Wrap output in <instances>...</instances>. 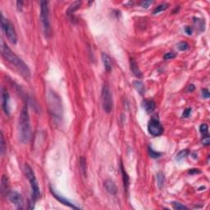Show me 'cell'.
Returning <instances> with one entry per match:
<instances>
[{"label":"cell","mask_w":210,"mask_h":210,"mask_svg":"<svg viewBox=\"0 0 210 210\" xmlns=\"http://www.w3.org/2000/svg\"><path fill=\"white\" fill-rule=\"evenodd\" d=\"M200 133L202 134L203 136H205V135H208V126L207 124H205V123H204V124H202V125L200 126Z\"/></svg>","instance_id":"obj_27"},{"label":"cell","mask_w":210,"mask_h":210,"mask_svg":"<svg viewBox=\"0 0 210 210\" xmlns=\"http://www.w3.org/2000/svg\"><path fill=\"white\" fill-rule=\"evenodd\" d=\"M121 170H122V175H123V183H124V187H125V190L128 189V186H129V176L126 173L125 168H123V163H121Z\"/></svg>","instance_id":"obj_18"},{"label":"cell","mask_w":210,"mask_h":210,"mask_svg":"<svg viewBox=\"0 0 210 210\" xmlns=\"http://www.w3.org/2000/svg\"><path fill=\"white\" fill-rule=\"evenodd\" d=\"M1 53L3 59L13 66L26 80H29L30 78V70L28 66L7 45L3 39L1 40Z\"/></svg>","instance_id":"obj_1"},{"label":"cell","mask_w":210,"mask_h":210,"mask_svg":"<svg viewBox=\"0 0 210 210\" xmlns=\"http://www.w3.org/2000/svg\"><path fill=\"white\" fill-rule=\"evenodd\" d=\"M187 154H188V150H187V149L181 150V151H180L178 154H176V159L177 160V161H181V160H182L183 158H185L187 156Z\"/></svg>","instance_id":"obj_24"},{"label":"cell","mask_w":210,"mask_h":210,"mask_svg":"<svg viewBox=\"0 0 210 210\" xmlns=\"http://www.w3.org/2000/svg\"><path fill=\"white\" fill-rule=\"evenodd\" d=\"M1 191L3 195H8L10 193L9 190V182H8V176H3L1 180Z\"/></svg>","instance_id":"obj_15"},{"label":"cell","mask_w":210,"mask_h":210,"mask_svg":"<svg viewBox=\"0 0 210 210\" xmlns=\"http://www.w3.org/2000/svg\"><path fill=\"white\" fill-rule=\"evenodd\" d=\"M194 85H189V87H188V91L189 92H192V91H194Z\"/></svg>","instance_id":"obj_36"},{"label":"cell","mask_w":210,"mask_h":210,"mask_svg":"<svg viewBox=\"0 0 210 210\" xmlns=\"http://www.w3.org/2000/svg\"><path fill=\"white\" fill-rule=\"evenodd\" d=\"M10 98H9V94L8 91L2 88V108H3V112H5L6 115L10 114Z\"/></svg>","instance_id":"obj_10"},{"label":"cell","mask_w":210,"mask_h":210,"mask_svg":"<svg viewBox=\"0 0 210 210\" xmlns=\"http://www.w3.org/2000/svg\"><path fill=\"white\" fill-rule=\"evenodd\" d=\"M201 142H202V144H204V145H206V146L209 145L210 136H208V135H205V136H203V138H202V141H201Z\"/></svg>","instance_id":"obj_28"},{"label":"cell","mask_w":210,"mask_h":210,"mask_svg":"<svg viewBox=\"0 0 210 210\" xmlns=\"http://www.w3.org/2000/svg\"><path fill=\"white\" fill-rule=\"evenodd\" d=\"M150 4H152L151 1H143V2L141 3V7H142V8H148Z\"/></svg>","instance_id":"obj_33"},{"label":"cell","mask_w":210,"mask_h":210,"mask_svg":"<svg viewBox=\"0 0 210 210\" xmlns=\"http://www.w3.org/2000/svg\"><path fill=\"white\" fill-rule=\"evenodd\" d=\"M81 3H81L80 1H76V2H73V3L69 6V8H68V10H67V15H68V16L72 15V14L74 13L76 11L78 10V9L80 8Z\"/></svg>","instance_id":"obj_17"},{"label":"cell","mask_w":210,"mask_h":210,"mask_svg":"<svg viewBox=\"0 0 210 210\" xmlns=\"http://www.w3.org/2000/svg\"><path fill=\"white\" fill-rule=\"evenodd\" d=\"M149 156H150L152 158H159L160 156L162 155L161 153L156 152L155 150H154V149H152L151 147H149Z\"/></svg>","instance_id":"obj_25"},{"label":"cell","mask_w":210,"mask_h":210,"mask_svg":"<svg viewBox=\"0 0 210 210\" xmlns=\"http://www.w3.org/2000/svg\"><path fill=\"white\" fill-rule=\"evenodd\" d=\"M191 113V109L190 108H188V109H185V111L182 113V117H188Z\"/></svg>","instance_id":"obj_31"},{"label":"cell","mask_w":210,"mask_h":210,"mask_svg":"<svg viewBox=\"0 0 210 210\" xmlns=\"http://www.w3.org/2000/svg\"><path fill=\"white\" fill-rule=\"evenodd\" d=\"M25 174L26 176L30 182V189H31V200L32 204H34L37 201L40 197V190L39 183H38L37 179L35 175V173L33 172L32 168L30 167V165H25Z\"/></svg>","instance_id":"obj_4"},{"label":"cell","mask_w":210,"mask_h":210,"mask_svg":"<svg viewBox=\"0 0 210 210\" xmlns=\"http://www.w3.org/2000/svg\"><path fill=\"white\" fill-rule=\"evenodd\" d=\"M133 85L136 89V91H138L139 93L141 94H144V91H145V88H144V85L142 81L138 80H135V81H133Z\"/></svg>","instance_id":"obj_19"},{"label":"cell","mask_w":210,"mask_h":210,"mask_svg":"<svg viewBox=\"0 0 210 210\" xmlns=\"http://www.w3.org/2000/svg\"><path fill=\"white\" fill-rule=\"evenodd\" d=\"M142 107L147 113H151L154 112V109L156 108V104L154 100L145 99L142 102Z\"/></svg>","instance_id":"obj_13"},{"label":"cell","mask_w":210,"mask_h":210,"mask_svg":"<svg viewBox=\"0 0 210 210\" xmlns=\"http://www.w3.org/2000/svg\"><path fill=\"white\" fill-rule=\"evenodd\" d=\"M0 150H1V154H2V155L5 153L6 144L5 141H4V137H3V132H1V144H0Z\"/></svg>","instance_id":"obj_26"},{"label":"cell","mask_w":210,"mask_h":210,"mask_svg":"<svg viewBox=\"0 0 210 210\" xmlns=\"http://www.w3.org/2000/svg\"><path fill=\"white\" fill-rule=\"evenodd\" d=\"M18 133L19 139L22 143H28L31 138V128H30V116L28 112V108L27 105L21 109V114L19 117L18 122Z\"/></svg>","instance_id":"obj_2"},{"label":"cell","mask_w":210,"mask_h":210,"mask_svg":"<svg viewBox=\"0 0 210 210\" xmlns=\"http://www.w3.org/2000/svg\"><path fill=\"white\" fill-rule=\"evenodd\" d=\"M168 8V3H162V4H160V5H158V7L155 8V9H154V12H153V14H154V15H156V14L159 13V12H162V11L166 10Z\"/></svg>","instance_id":"obj_20"},{"label":"cell","mask_w":210,"mask_h":210,"mask_svg":"<svg viewBox=\"0 0 210 210\" xmlns=\"http://www.w3.org/2000/svg\"><path fill=\"white\" fill-rule=\"evenodd\" d=\"M157 183L159 188H162L164 184V175L162 173H158L157 174Z\"/></svg>","instance_id":"obj_21"},{"label":"cell","mask_w":210,"mask_h":210,"mask_svg":"<svg viewBox=\"0 0 210 210\" xmlns=\"http://www.w3.org/2000/svg\"><path fill=\"white\" fill-rule=\"evenodd\" d=\"M80 168H81V170H82V172L84 173V174L86 176V165H85V159L83 157L80 158Z\"/></svg>","instance_id":"obj_29"},{"label":"cell","mask_w":210,"mask_h":210,"mask_svg":"<svg viewBox=\"0 0 210 210\" xmlns=\"http://www.w3.org/2000/svg\"><path fill=\"white\" fill-rule=\"evenodd\" d=\"M130 71L132 72L135 76L138 78H141L142 77V73H141V70L139 68L138 64L136 62V60L134 59H130Z\"/></svg>","instance_id":"obj_14"},{"label":"cell","mask_w":210,"mask_h":210,"mask_svg":"<svg viewBox=\"0 0 210 210\" xmlns=\"http://www.w3.org/2000/svg\"><path fill=\"white\" fill-rule=\"evenodd\" d=\"M176 53H173V52H170V53H165L164 56H163V59H165V60H169V59H174V58H176Z\"/></svg>","instance_id":"obj_30"},{"label":"cell","mask_w":210,"mask_h":210,"mask_svg":"<svg viewBox=\"0 0 210 210\" xmlns=\"http://www.w3.org/2000/svg\"><path fill=\"white\" fill-rule=\"evenodd\" d=\"M40 20L42 22L44 33L46 38L51 35V26L49 21V8L47 1H40Z\"/></svg>","instance_id":"obj_5"},{"label":"cell","mask_w":210,"mask_h":210,"mask_svg":"<svg viewBox=\"0 0 210 210\" xmlns=\"http://www.w3.org/2000/svg\"><path fill=\"white\" fill-rule=\"evenodd\" d=\"M101 101L104 112L106 113H110L112 112L113 101H112V97L110 89L107 85H104L103 86V89H102Z\"/></svg>","instance_id":"obj_7"},{"label":"cell","mask_w":210,"mask_h":210,"mask_svg":"<svg viewBox=\"0 0 210 210\" xmlns=\"http://www.w3.org/2000/svg\"><path fill=\"white\" fill-rule=\"evenodd\" d=\"M176 48H178L180 51H186L189 48V44H188V43L185 42V41H181V42L177 44Z\"/></svg>","instance_id":"obj_22"},{"label":"cell","mask_w":210,"mask_h":210,"mask_svg":"<svg viewBox=\"0 0 210 210\" xmlns=\"http://www.w3.org/2000/svg\"><path fill=\"white\" fill-rule=\"evenodd\" d=\"M200 169H191V170H189V173L190 174H199L200 173Z\"/></svg>","instance_id":"obj_35"},{"label":"cell","mask_w":210,"mask_h":210,"mask_svg":"<svg viewBox=\"0 0 210 210\" xmlns=\"http://www.w3.org/2000/svg\"><path fill=\"white\" fill-rule=\"evenodd\" d=\"M47 100H48V109L52 117H53V119L55 121L57 120L59 122L62 118V112H63L61 98L54 91H50L48 92L47 94Z\"/></svg>","instance_id":"obj_3"},{"label":"cell","mask_w":210,"mask_h":210,"mask_svg":"<svg viewBox=\"0 0 210 210\" xmlns=\"http://www.w3.org/2000/svg\"><path fill=\"white\" fill-rule=\"evenodd\" d=\"M184 30H185V32H186L188 35H191L192 33H193V28H192L191 27H189V26L185 27V29Z\"/></svg>","instance_id":"obj_32"},{"label":"cell","mask_w":210,"mask_h":210,"mask_svg":"<svg viewBox=\"0 0 210 210\" xmlns=\"http://www.w3.org/2000/svg\"><path fill=\"white\" fill-rule=\"evenodd\" d=\"M148 131L153 136H159L163 132V127L158 117H153L148 123Z\"/></svg>","instance_id":"obj_8"},{"label":"cell","mask_w":210,"mask_h":210,"mask_svg":"<svg viewBox=\"0 0 210 210\" xmlns=\"http://www.w3.org/2000/svg\"><path fill=\"white\" fill-rule=\"evenodd\" d=\"M173 207L174 209L176 210H184V209H188V207H186V205H182L179 202H173Z\"/></svg>","instance_id":"obj_23"},{"label":"cell","mask_w":210,"mask_h":210,"mask_svg":"<svg viewBox=\"0 0 210 210\" xmlns=\"http://www.w3.org/2000/svg\"><path fill=\"white\" fill-rule=\"evenodd\" d=\"M50 192H51V194L53 195V197H54V198H55L58 201H59L61 204H62V205H66V206H67V207L72 208H74V209H80V208L78 207V206H76V205H75L74 204H72L71 201L67 200L65 197L62 196V195L59 194L58 193H56V192L54 191L52 188H50Z\"/></svg>","instance_id":"obj_11"},{"label":"cell","mask_w":210,"mask_h":210,"mask_svg":"<svg viewBox=\"0 0 210 210\" xmlns=\"http://www.w3.org/2000/svg\"><path fill=\"white\" fill-rule=\"evenodd\" d=\"M102 61H103V63H104V68L106 70L107 72H111L112 70V60H111V58L105 53H102Z\"/></svg>","instance_id":"obj_16"},{"label":"cell","mask_w":210,"mask_h":210,"mask_svg":"<svg viewBox=\"0 0 210 210\" xmlns=\"http://www.w3.org/2000/svg\"><path fill=\"white\" fill-rule=\"evenodd\" d=\"M202 96L205 98H209V92H208V91L207 89H204V90H202Z\"/></svg>","instance_id":"obj_34"},{"label":"cell","mask_w":210,"mask_h":210,"mask_svg":"<svg viewBox=\"0 0 210 210\" xmlns=\"http://www.w3.org/2000/svg\"><path fill=\"white\" fill-rule=\"evenodd\" d=\"M1 27L5 34L6 37L8 38L10 43H12V44H16L17 42V35H16V30L14 28L13 25L11 23L9 20L5 18L3 16V14L1 15Z\"/></svg>","instance_id":"obj_6"},{"label":"cell","mask_w":210,"mask_h":210,"mask_svg":"<svg viewBox=\"0 0 210 210\" xmlns=\"http://www.w3.org/2000/svg\"><path fill=\"white\" fill-rule=\"evenodd\" d=\"M104 187L106 189L107 192L110 194H116L117 192V188L114 181H112L111 179H107L104 181Z\"/></svg>","instance_id":"obj_12"},{"label":"cell","mask_w":210,"mask_h":210,"mask_svg":"<svg viewBox=\"0 0 210 210\" xmlns=\"http://www.w3.org/2000/svg\"><path fill=\"white\" fill-rule=\"evenodd\" d=\"M8 198L12 204H13L17 208L21 209L23 208V199L18 192L11 191L8 194Z\"/></svg>","instance_id":"obj_9"}]
</instances>
